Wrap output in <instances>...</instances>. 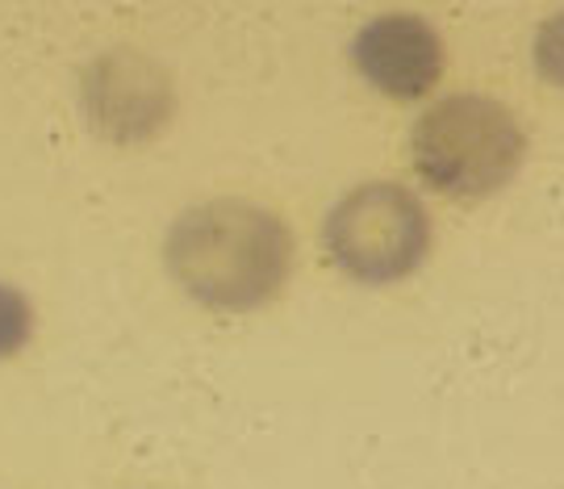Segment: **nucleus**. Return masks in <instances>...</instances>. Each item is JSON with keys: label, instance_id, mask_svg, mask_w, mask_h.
Wrapping results in <instances>:
<instances>
[{"label": "nucleus", "instance_id": "f257e3e1", "mask_svg": "<svg viewBox=\"0 0 564 489\" xmlns=\"http://www.w3.org/2000/svg\"><path fill=\"white\" fill-rule=\"evenodd\" d=\"M167 268L197 302L218 309L263 306L289 276V226L263 205L218 197L184 209L167 230Z\"/></svg>", "mask_w": 564, "mask_h": 489}, {"label": "nucleus", "instance_id": "f03ea898", "mask_svg": "<svg viewBox=\"0 0 564 489\" xmlns=\"http://www.w3.org/2000/svg\"><path fill=\"white\" fill-rule=\"evenodd\" d=\"M410 155L431 188L477 202L519 172L523 126L485 93H452L414 122Z\"/></svg>", "mask_w": 564, "mask_h": 489}, {"label": "nucleus", "instance_id": "7ed1b4c3", "mask_svg": "<svg viewBox=\"0 0 564 489\" xmlns=\"http://www.w3.org/2000/svg\"><path fill=\"white\" fill-rule=\"evenodd\" d=\"M323 243L347 276L389 285L423 264L431 247V218L423 202L402 184H360L330 209Z\"/></svg>", "mask_w": 564, "mask_h": 489}, {"label": "nucleus", "instance_id": "20e7f679", "mask_svg": "<svg viewBox=\"0 0 564 489\" xmlns=\"http://www.w3.org/2000/svg\"><path fill=\"white\" fill-rule=\"evenodd\" d=\"M351 55H356L364 80H372L398 101L423 97L444 76V39L435 34L431 21L414 18V13L372 18L356 34Z\"/></svg>", "mask_w": 564, "mask_h": 489}, {"label": "nucleus", "instance_id": "39448f33", "mask_svg": "<svg viewBox=\"0 0 564 489\" xmlns=\"http://www.w3.org/2000/svg\"><path fill=\"white\" fill-rule=\"evenodd\" d=\"M30 330H34V309L30 297L21 289L4 285L0 281V356H13L30 344Z\"/></svg>", "mask_w": 564, "mask_h": 489}]
</instances>
